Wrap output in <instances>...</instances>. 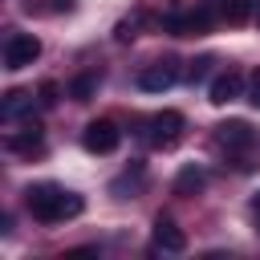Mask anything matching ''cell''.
I'll return each mask as SVG.
<instances>
[{
    "instance_id": "1",
    "label": "cell",
    "mask_w": 260,
    "mask_h": 260,
    "mask_svg": "<svg viewBox=\"0 0 260 260\" xmlns=\"http://www.w3.org/2000/svg\"><path fill=\"white\" fill-rule=\"evenodd\" d=\"M24 207L32 211L37 223H61V219H73L85 211V199L73 195V191H61L53 183H41V187H28L24 191Z\"/></svg>"
},
{
    "instance_id": "2",
    "label": "cell",
    "mask_w": 260,
    "mask_h": 260,
    "mask_svg": "<svg viewBox=\"0 0 260 260\" xmlns=\"http://www.w3.org/2000/svg\"><path fill=\"white\" fill-rule=\"evenodd\" d=\"M211 20H215L211 4H199V8H191V12H171V16L162 20V28H167L171 37H203V32L211 28Z\"/></svg>"
},
{
    "instance_id": "3",
    "label": "cell",
    "mask_w": 260,
    "mask_h": 260,
    "mask_svg": "<svg viewBox=\"0 0 260 260\" xmlns=\"http://www.w3.org/2000/svg\"><path fill=\"white\" fill-rule=\"evenodd\" d=\"M41 57V41L32 37V32H12L8 37V45H4V69H28L32 61Z\"/></svg>"
},
{
    "instance_id": "4",
    "label": "cell",
    "mask_w": 260,
    "mask_h": 260,
    "mask_svg": "<svg viewBox=\"0 0 260 260\" xmlns=\"http://www.w3.org/2000/svg\"><path fill=\"white\" fill-rule=\"evenodd\" d=\"M146 126H150L146 138H150L154 146H162V150H171V146L183 138V114H179V110H162V114H154Z\"/></svg>"
},
{
    "instance_id": "5",
    "label": "cell",
    "mask_w": 260,
    "mask_h": 260,
    "mask_svg": "<svg viewBox=\"0 0 260 260\" xmlns=\"http://www.w3.org/2000/svg\"><path fill=\"white\" fill-rule=\"evenodd\" d=\"M118 142H122V130H118L114 122H106V118L89 122L85 134H81V146H85L89 154H110V150H118Z\"/></svg>"
},
{
    "instance_id": "6",
    "label": "cell",
    "mask_w": 260,
    "mask_h": 260,
    "mask_svg": "<svg viewBox=\"0 0 260 260\" xmlns=\"http://www.w3.org/2000/svg\"><path fill=\"white\" fill-rule=\"evenodd\" d=\"M244 89H248L244 73H240V69H228V73H215V77H211V85H207V102H211V106H228V102L244 98Z\"/></svg>"
},
{
    "instance_id": "7",
    "label": "cell",
    "mask_w": 260,
    "mask_h": 260,
    "mask_svg": "<svg viewBox=\"0 0 260 260\" xmlns=\"http://www.w3.org/2000/svg\"><path fill=\"white\" fill-rule=\"evenodd\" d=\"M179 81V65L175 61H154V65H146L142 73H138V85L146 89V93H162V89H171Z\"/></svg>"
},
{
    "instance_id": "8",
    "label": "cell",
    "mask_w": 260,
    "mask_h": 260,
    "mask_svg": "<svg viewBox=\"0 0 260 260\" xmlns=\"http://www.w3.org/2000/svg\"><path fill=\"white\" fill-rule=\"evenodd\" d=\"M215 142L223 150H252L256 146V134H252L248 122H223V126H215Z\"/></svg>"
},
{
    "instance_id": "9",
    "label": "cell",
    "mask_w": 260,
    "mask_h": 260,
    "mask_svg": "<svg viewBox=\"0 0 260 260\" xmlns=\"http://www.w3.org/2000/svg\"><path fill=\"white\" fill-rule=\"evenodd\" d=\"M154 244H158L162 252H183V248H187V232H183L175 219L158 215V219H154Z\"/></svg>"
},
{
    "instance_id": "10",
    "label": "cell",
    "mask_w": 260,
    "mask_h": 260,
    "mask_svg": "<svg viewBox=\"0 0 260 260\" xmlns=\"http://www.w3.org/2000/svg\"><path fill=\"white\" fill-rule=\"evenodd\" d=\"M4 142H8V150H20V154L41 150V122H24V126H20V134H8Z\"/></svg>"
},
{
    "instance_id": "11",
    "label": "cell",
    "mask_w": 260,
    "mask_h": 260,
    "mask_svg": "<svg viewBox=\"0 0 260 260\" xmlns=\"http://www.w3.org/2000/svg\"><path fill=\"white\" fill-rule=\"evenodd\" d=\"M207 187V175L199 171V167H183L179 175H175V195H199Z\"/></svg>"
},
{
    "instance_id": "12",
    "label": "cell",
    "mask_w": 260,
    "mask_h": 260,
    "mask_svg": "<svg viewBox=\"0 0 260 260\" xmlns=\"http://www.w3.org/2000/svg\"><path fill=\"white\" fill-rule=\"evenodd\" d=\"M28 106H32V98H28L24 89H12V93H4V106H0V118H4V122H16V118H20V114H24Z\"/></svg>"
},
{
    "instance_id": "13",
    "label": "cell",
    "mask_w": 260,
    "mask_h": 260,
    "mask_svg": "<svg viewBox=\"0 0 260 260\" xmlns=\"http://www.w3.org/2000/svg\"><path fill=\"white\" fill-rule=\"evenodd\" d=\"M93 93H98V73H81V77L69 81V98L73 102H93Z\"/></svg>"
},
{
    "instance_id": "14",
    "label": "cell",
    "mask_w": 260,
    "mask_h": 260,
    "mask_svg": "<svg viewBox=\"0 0 260 260\" xmlns=\"http://www.w3.org/2000/svg\"><path fill=\"white\" fill-rule=\"evenodd\" d=\"M252 4H256V0H219V12H223L228 24H244V20L252 16Z\"/></svg>"
},
{
    "instance_id": "15",
    "label": "cell",
    "mask_w": 260,
    "mask_h": 260,
    "mask_svg": "<svg viewBox=\"0 0 260 260\" xmlns=\"http://www.w3.org/2000/svg\"><path fill=\"white\" fill-rule=\"evenodd\" d=\"M138 24H142V16H130V20H118V28H114V37H118V41H134V37H138Z\"/></svg>"
},
{
    "instance_id": "16",
    "label": "cell",
    "mask_w": 260,
    "mask_h": 260,
    "mask_svg": "<svg viewBox=\"0 0 260 260\" xmlns=\"http://www.w3.org/2000/svg\"><path fill=\"white\" fill-rule=\"evenodd\" d=\"M211 65H215L211 57H199V61H191V69H187V77H191V81H203V77L211 73Z\"/></svg>"
},
{
    "instance_id": "17",
    "label": "cell",
    "mask_w": 260,
    "mask_h": 260,
    "mask_svg": "<svg viewBox=\"0 0 260 260\" xmlns=\"http://www.w3.org/2000/svg\"><path fill=\"white\" fill-rule=\"evenodd\" d=\"M244 93H248V102L260 110V65L252 69V77H248V89H244Z\"/></svg>"
},
{
    "instance_id": "18",
    "label": "cell",
    "mask_w": 260,
    "mask_h": 260,
    "mask_svg": "<svg viewBox=\"0 0 260 260\" xmlns=\"http://www.w3.org/2000/svg\"><path fill=\"white\" fill-rule=\"evenodd\" d=\"M41 106H57V81H41Z\"/></svg>"
},
{
    "instance_id": "19",
    "label": "cell",
    "mask_w": 260,
    "mask_h": 260,
    "mask_svg": "<svg viewBox=\"0 0 260 260\" xmlns=\"http://www.w3.org/2000/svg\"><path fill=\"white\" fill-rule=\"evenodd\" d=\"M61 8L69 12V8H73V0H53V12H61Z\"/></svg>"
},
{
    "instance_id": "20",
    "label": "cell",
    "mask_w": 260,
    "mask_h": 260,
    "mask_svg": "<svg viewBox=\"0 0 260 260\" xmlns=\"http://www.w3.org/2000/svg\"><path fill=\"white\" fill-rule=\"evenodd\" d=\"M256 211H260V199H256Z\"/></svg>"
},
{
    "instance_id": "21",
    "label": "cell",
    "mask_w": 260,
    "mask_h": 260,
    "mask_svg": "<svg viewBox=\"0 0 260 260\" xmlns=\"http://www.w3.org/2000/svg\"><path fill=\"white\" fill-rule=\"evenodd\" d=\"M256 20H260V16H256Z\"/></svg>"
}]
</instances>
